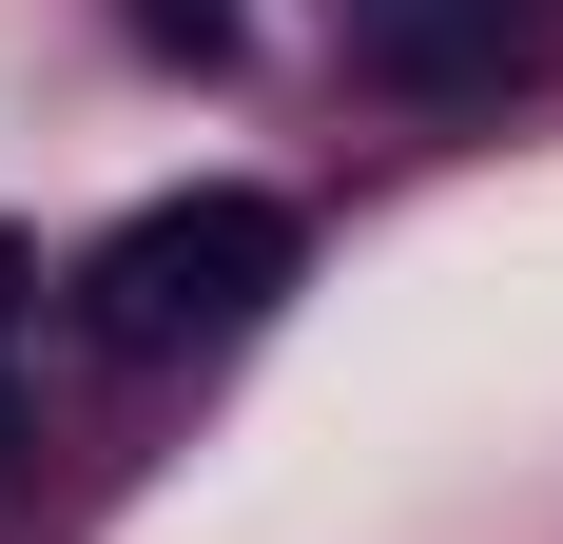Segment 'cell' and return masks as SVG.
Listing matches in <instances>:
<instances>
[{
  "instance_id": "3",
  "label": "cell",
  "mask_w": 563,
  "mask_h": 544,
  "mask_svg": "<svg viewBox=\"0 0 563 544\" xmlns=\"http://www.w3.org/2000/svg\"><path fill=\"white\" fill-rule=\"evenodd\" d=\"M136 40L156 58H233V0H136Z\"/></svg>"
},
{
  "instance_id": "4",
  "label": "cell",
  "mask_w": 563,
  "mask_h": 544,
  "mask_svg": "<svg viewBox=\"0 0 563 544\" xmlns=\"http://www.w3.org/2000/svg\"><path fill=\"white\" fill-rule=\"evenodd\" d=\"M0 447H20V389H0Z\"/></svg>"
},
{
  "instance_id": "2",
  "label": "cell",
  "mask_w": 563,
  "mask_h": 544,
  "mask_svg": "<svg viewBox=\"0 0 563 544\" xmlns=\"http://www.w3.org/2000/svg\"><path fill=\"white\" fill-rule=\"evenodd\" d=\"M544 40V0H369V58H389L408 98H466V78H506Z\"/></svg>"
},
{
  "instance_id": "5",
  "label": "cell",
  "mask_w": 563,
  "mask_h": 544,
  "mask_svg": "<svg viewBox=\"0 0 563 544\" xmlns=\"http://www.w3.org/2000/svg\"><path fill=\"white\" fill-rule=\"evenodd\" d=\"M0 292H20V253H0Z\"/></svg>"
},
{
  "instance_id": "1",
  "label": "cell",
  "mask_w": 563,
  "mask_h": 544,
  "mask_svg": "<svg viewBox=\"0 0 563 544\" xmlns=\"http://www.w3.org/2000/svg\"><path fill=\"white\" fill-rule=\"evenodd\" d=\"M291 292V215L273 195H156V215H117L98 233V272H78V312H98V350H136V370H156V350H214V330H253Z\"/></svg>"
}]
</instances>
